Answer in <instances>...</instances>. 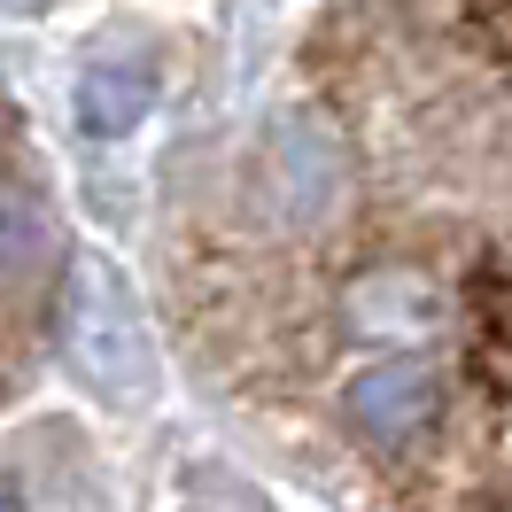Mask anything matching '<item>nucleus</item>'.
I'll return each instance as SVG.
<instances>
[{
	"label": "nucleus",
	"mask_w": 512,
	"mask_h": 512,
	"mask_svg": "<svg viewBox=\"0 0 512 512\" xmlns=\"http://www.w3.org/2000/svg\"><path fill=\"white\" fill-rule=\"evenodd\" d=\"M443 412V381H435V365H419V357H381V365H365L350 381V419L365 443L381 450H404L419 443L427 427Z\"/></svg>",
	"instance_id": "obj_3"
},
{
	"label": "nucleus",
	"mask_w": 512,
	"mask_h": 512,
	"mask_svg": "<svg viewBox=\"0 0 512 512\" xmlns=\"http://www.w3.org/2000/svg\"><path fill=\"white\" fill-rule=\"evenodd\" d=\"M70 109H78V132H94V140H125L148 109H156V78L125 55H109V63H86L78 70V86H70Z\"/></svg>",
	"instance_id": "obj_4"
},
{
	"label": "nucleus",
	"mask_w": 512,
	"mask_h": 512,
	"mask_svg": "<svg viewBox=\"0 0 512 512\" xmlns=\"http://www.w3.org/2000/svg\"><path fill=\"white\" fill-rule=\"evenodd\" d=\"M264 171H272V202L288 210L295 225H319L334 202H342V140L319 125V117H280L272 140H264Z\"/></svg>",
	"instance_id": "obj_2"
},
{
	"label": "nucleus",
	"mask_w": 512,
	"mask_h": 512,
	"mask_svg": "<svg viewBox=\"0 0 512 512\" xmlns=\"http://www.w3.org/2000/svg\"><path fill=\"white\" fill-rule=\"evenodd\" d=\"M63 357H70V373L94 388V396H109V404H140L156 388V342H148L140 311L109 280H86V288L70 295Z\"/></svg>",
	"instance_id": "obj_1"
},
{
	"label": "nucleus",
	"mask_w": 512,
	"mask_h": 512,
	"mask_svg": "<svg viewBox=\"0 0 512 512\" xmlns=\"http://www.w3.org/2000/svg\"><path fill=\"white\" fill-rule=\"evenodd\" d=\"M55 256V218L24 187H0V272H39Z\"/></svg>",
	"instance_id": "obj_5"
}]
</instances>
